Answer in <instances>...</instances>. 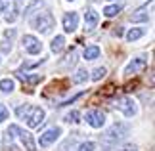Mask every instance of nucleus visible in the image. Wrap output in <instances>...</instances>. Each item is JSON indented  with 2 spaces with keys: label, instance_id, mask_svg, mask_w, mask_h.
<instances>
[{
  "label": "nucleus",
  "instance_id": "obj_1",
  "mask_svg": "<svg viewBox=\"0 0 155 151\" xmlns=\"http://www.w3.org/2000/svg\"><path fill=\"white\" fill-rule=\"evenodd\" d=\"M19 117H25L27 119V124L29 128H37L38 124L44 123V111L40 107H31V105H19L15 111Z\"/></svg>",
  "mask_w": 155,
  "mask_h": 151
},
{
  "label": "nucleus",
  "instance_id": "obj_2",
  "mask_svg": "<svg viewBox=\"0 0 155 151\" xmlns=\"http://www.w3.org/2000/svg\"><path fill=\"white\" fill-rule=\"evenodd\" d=\"M54 15L48 14V11H42V14H38L35 19H31V25L37 29V31H42V33H48L50 29L54 27Z\"/></svg>",
  "mask_w": 155,
  "mask_h": 151
},
{
  "label": "nucleus",
  "instance_id": "obj_3",
  "mask_svg": "<svg viewBox=\"0 0 155 151\" xmlns=\"http://www.w3.org/2000/svg\"><path fill=\"white\" fill-rule=\"evenodd\" d=\"M127 132H128V128H127V126H124L123 123H115L109 130L105 132L104 140H105V142H109V143H115V142H119V140H123V138L127 136Z\"/></svg>",
  "mask_w": 155,
  "mask_h": 151
},
{
  "label": "nucleus",
  "instance_id": "obj_4",
  "mask_svg": "<svg viewBox=\"0 0 155 151\" xmlns=\"http://www.w3.org/2000/svg\"><path fill=\"white\" fill-rule=\"evenodd\" d=\"M21 42H23V48H25L29 54H33V56L40 54V50H42V44H40L38 38H35L33 34H25V37L21 38Z\"/></svg>",
  "mask_w": 155,
  "mask_h": 151
},
{
  "label": "nucleus",
  "instance_id": "obj_5",
  "mask_svg": "<svg viewBox=\"0 0 155 151\" xmlns=\"http://www.w3.org/2000/svg\"><path fill=\"white\" fill-rule=\"evenodd\" d=\"M86 123L92 126V128H102L104 123H105V115L102 111H88L86 113Z\"/></svg>",
  "mask_w": 155,
  "mask_h": 151
},
{
  "label": "nucleus",
  "instance_id": "obj_6",
  "mask_svg": "<svg viewBox=\"0 0 155 151\" xmlns=\"http://www.w3.org/2000/svg\"><path fill=\"white\" fill-rule=\"evenodd\" d=\"M117 109L123 111L127 117H132V115H136V103L130 98H121L117 100Z\"/></svg>",
  "mask_w": 155,
  "mask_h": 151
},
{
  "label": "nucleus",
  "instance_id": "obj_7",
  "mask_svg": "<svg viewBox=\"0 0 155 151\" xmlns=\"http://www.w3.org/2000/svg\"><path fill=\"white\" fill-rule=\"evenodd\" d=\"M59 134H61V128H50V130H46L42 136L38 138V143H40V147H46V146H50L52 142H56Z\"/></svg>",
  "mask_w": 155,
  "mask_h": 151
},
{
  "label": "nucleus",
  "instance_id": "obj_8",
  "mask_svg": "<svg viewBox=\"0 0 155 151\" xmlns=\"http://www.w3.org/2000/svg\"><path fill=\"white\" fill-rule=\"evenodd\" d=\"M77 23H79V15H77L75 11L65 14V17H63V29H65V33H73L75 29H77Z\"/></svg>",
  "mask_w": 155,
  "mask_h": 151
},
{
  "label": "nucleus",
  "instance_id": "obj_9",
  "mask_svg": "<svg viewBox=\"0 0 155 151\" xmlns=\"http://www.w3.org/2000/svg\"><path fill=\"white\" fill-rule=\"evenodd\" d=\"M146 57H136V59H132L127 67H124V75H130V73H136V71H140V69H144L146 67Z\"/></svg>",
  "mask_w": 155,
  "mask_h": 151
},
{
  "label": "nucleus",
  "instance_id": "obj_10",
  "mask_svg": "<svg viewBox=\"0 0 155 151\" xmlns=\"http://www.w3.org/2000/svg\"><path fill=\"white\" fill-rule=\"evenodd\" d=\"M96 23H98V14H96V10H88V11H86V17H84V27H86V31H92V29L96 27Z\"/></svg>",
  "mask_w": 155,
  "mask_h": 151
},
{
  "label": "nucleus",
  "instance_id": "obj_11",
  "mask_svg": "<svg viewBox=\"0 0 155 151\" xmlns=\"http://www.w3.org/2000/svg\"><path fill=\"white\" fill-rule=\"evenodd\" d=\"M15 75H17V78H19V80L27 82V84H37V82L42 80V75H23L21 71H17Z\"/></svg>",
  "mask_w": 155,
  "mask_h": 151
},
{
  "label": "nucleus",
  "instance_id": "obj_12",
  "mask_svg": "<svg viewBox=\"0 0 155 151\" xmlns=\"http://www.w3.org/2000/svg\"><path fill=\"white\" fill-rule=\"evenodd\" d=\"M19 136H21V142H23V146H25V149H27V151H35L33 136L29 134V132H25V130H19Z\"/></svg>",
  "mask_w": 155,
  "mask_h": 151
},
{
  "label": "nucleus",
  "instance_id": "obj_13",
  "mask_svg": "<svg viewBox=\"0 0 155 151\" xmlns=\"http://www.w3.org/2000/svg\"><path fill=\"white\" fill-rule=\"evenodd\" d=\"M63 44H65V38H63V37H56V38L52 40L50 48H52V52H54V54H58V52H61V50H63Z\"/></svg>",
  "mask_w": 155,
  "mask_h": 151
},
{
  "label": "nucleus",
  "instance_id": "obj_14",
  "mask_svg": "<svg viewBox=\"0 0 155 151\" xmlns=\"http://www.w3.org/2000/svg\"><path fill=\"white\" fill-rule=\"evenodd\" d=\"M82 56H84V59H96L100 56V48L98 46H88Z\"/></svg>",
  "mask_w": 155,
  "mask_h": 151
},
{
  "label": "nucleus",
  "instance_id": "obj_15",
  "mask_svg": "<svg viewBox=\"0 0 155 151\" xmlns=\"http://www.w3.org/2000/svg\"><path fill=\"white\" fill-rule=\"evenodd\" d=\"M146 10H147V8H142V10L136 11V14H132V15H130V21H134V23H138V21H147Z\"/></svg>",
  "mask_w": 155,
  "mask_h": 151
},
{
  "label": "nucleus",
  "instance_id": "obj_16",
  "mask_svg": "<svg viewBox=\"0 0 155 151\" xmlns=\"http://www.w3.org/2000/svg\"><path fill=\"white\" fill-rule=\"evenodd\" d=\"M0 90H2V92H12V90H14V80H12V78H2V80H0Z\"/></svg>",
  "mask_w": 155,
  "mask_h": 151
},
{
  "label": "nucleus",
  "instance_id": "obj_17",
  "mask_svg": "<svg viewBox=\"0 0 155 151\" xmlns=\"http://www.w3.org/2000/svg\"><path fill=\"white\" fill-rule=\"evenodd\" d=\"M140 37H144V29H130L127 33V38L132 42V40H138Z\"/></svg>",
  "mask_w": 155,
  "mask_h": 151
},
{
  "label": "nucleus",
  "instance_id": "obj_18",
  "mask_svg": "<svg viewBox=\"0 0 155 151\" xmlns=\"http://www.w3.org/2000/svg\"><path fill=\"white\" fill-rule=\"evenodd\" d=\"M119 11H121V6L115 4V6H107V8L104 10V14H105L107 17H113V15H117Z\"/></svg>",
  "mask_w": 155,
  "mask_h": 151
},
{
  "label": "nucleus",
  "instance_id": "obj_19",
  "mask_svg": "<svg viewBox=\"0 0 155 151\" xmlns=\"http://www.w3.org/2000/svg\"><path fill=\"white\" fill-rule=\"evenodd\" d=\"M86 77H88L86 69H79V71H77V75L73 77V82H77V84H79V82H84V80H86Z\"/></svg>",
  "mask_w": 155,
  "mask_h": 151
},
{
  "label": "nucleus",
  "instance_id": "obj_20",
  "mask_svg": "<svg viewBox=\"0 0 155 151\" xmlns=\"http://www.w3.org/2000/svg\"><path fill=\"white\" fill-rule=\"evenodd\" d=\"M40 4H42V2H40V0H31V4H29L27 8H25V15H29V14H33V10H35V8H38Z\"/></svg>",
  "mask_w": 155,
  "mask_h": 151
},
{
  "label": "nucleus",
  "instance_id": "obj_21",
  "mask_svg": "<svg viewBox=\"0 0 155 151\" xmlns=\"http://www.w3.org/2000/svg\"><path fill=\"white\" fill-rule=\"evenodd\" d=\"M79 119H81L79 111H71L67 117H65V120H67V123H79Z\"/></svg>",
  "mask_w": 155,
  "mask_h": 151
},
{
  "label": "nucleus",
  "instance_id": "obj_22",
  "mask_svg": "<svg viewBox=\"0 0 155 151\" xmlns=\"http://www.w3.org/2000/svg\"><path fill=\"white\" fill-rule=\"evenodd\" d=\"M104 77H105V69L104 67H98L92 73V80H100V78H104Z\"/></svg>",
  "mask_w": 155,
  "mask_h": 151
},
{
  "label": "nucleus",
  "instance_id": "obj_23",
  "mask_svg": "<svg viewBox=\"0 0 155 151\" xmlns=\"http://www.w3.org/2000/svg\"><path fill=\"white\" fill-rule=\"evenodd\" d=\"M79 151H94V143H92V142H84V143H81Z\"/></svg>",
  "mask_w": 155,
  "mask_h": 151
},
{
  "label": "nucleus",
  "instance_id": "obj_24",
  "mask_svg": "<svg viewBox=\"0 0 155 151\" xmlns=\"http://www.w3.org/2000/svg\"><path fill=\"white\" fill-rule=\"evenodd\" d=\"M6 119H8V109H6V105H0V123H4Z\"/></svg>",
  "mask_w": 155,
  "mask_h": 151
},
{
  "label": "nucleus",
  "instance_id": "obj_25",
  "mask_svg": "<svg viewBox=\"0 0 155 151\" xmlns=\"http://www.w3.org/2000/svg\"><path fill=\"white\" fill-rule=\"evenodd\" d=\"M10 6V0H0V11H4Z\"/></svg>",
  "mask_w": 155,
  "mask_h": 151
},
{
  "label": "nucleus",
  "instance_id": "obj_26",
  "mask_svg": "<svg viewBox=\"0 0 155 151\" xmlns=\"http://www.w3.org/2000/svg\"><path fill=\"white\" fill-rule=\"evenodd\" d=\"M0 50H2V52H10V46H8V42H0Z\"/></svg>",
  "mask_w": 155,
  "mask_h": 151
},
{
  "label": "nucleus",
  "instance_id": "obj_27",
  "mask_svg": "<svg viewBox=\"0 0 155 151\" xmlns=\"http://www.w3.org/2000/svg\"><path fill=\"white\" fill-rule=\"evenodd\" d=\"M104 94H105V96H111V94H113V84H109V86H105Z\"/></svg>",
  "mask_w": 155,
  "mask_h": 151
},
{
  "label": "nucleus",
  "instance_id": "obj_28",
  "mask_svg": "<svg viewBox=\"0 0 155 151\" xmlns=\"http://www.w3.org/2000/svg\"><path fill=\"white\" fill-rule=\"evenodd\" d=\"M115 34H117V37H121V34H123V27H117L115 29Z\"/></svg>",
  "mask_w": 155,
  "mask_h": 151
},
{
  "label": "nucleus",
  "instance_id": "obj_29",
  "mask_svg": "<svg viewBox=\"0 0 155 151\" xmlns=\"http://www.w3.org/2000/svg\"><path fill=\"white\" fill-rule=\"evenodd\" d=\"M123 151H138V149H136V147H134V146H128V147H124V149H123Z\"/></svg>",
  "mask_w": 155,
  "mask_h": 151
}]
</instances>
